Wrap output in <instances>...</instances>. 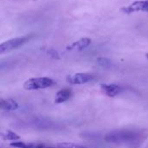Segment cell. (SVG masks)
<instances>
[{
    "mask_svg": "<svg viewBox=\"0 0 148 148\" xmlns=\"http://www.w3.org/2000/svg\"><path fill=\"white\" fill-rule=\"evenodd\" d=\"M138 138L139 134L131 131H112L104 136V140L111 143L130 142L138 140Z\"/></svg>",
    "mask_w": 148,
    "mask_h": 148,
    "instance_id": "cell-1",
    "label": "cell"
},
{
    "mask_svg": "<svg viewBox=\"0 0 148 148\" xmlns=\"http://www.w3.org/2000/svg\"><path fill=\"white\" fill-rule=\"evenodd\" d=\"M30 37L31 36H29L16 37V38L10 39V40L1 43L0 44V54H3L5 52H9V51L17 49L18 47L23 45L26 42H28Z\"/></svg>",
    "mask_w": 148,
    "mask_h": 148,
    "instance_id": "cell-3",
    "label": "cell"
},
{
    "mask_svg": "<svg viewBox=\"0 0 148 148\" xmlns=\"http://www.w3.org/2000/svg\"><path fill=\"white\" fill-rule=\"evenodd\" d=\"M71 95H72L71 90L69 89V88H64V89H62V90L58 91L56 93V95L55 103L60 104V103L67 101L71 97Z\"/></svg>",
    "mask_w": 148,
    "mask_h": 148,
    "instance_id": "cell-8",
    "label": "cell"
},
{
    "mask_svg": "<svg viewBox=\"0 0 148 148\" xmlns=\"http://www.w3.org/2000/svg\"><path fill=\"white\" fill-rule=\"evenodd\" d=\"M91 43V40L89 38H87V37H84V38H82L75 42H73L71 45H69L67 49L68 50H82L87 47H88Z\"/></svg>",
    "mask_w": 148,
    "mask_h": 148,
    "instance_id": "cell-7",
    "label": "cell"
},
{
    "mask_svg": "<svg viewBox=\"0 0 148 148\" xmlns=\"http://www.w3.org/2000/svg\"><path fill=\"white\" fill-rule=\"evenodd\" d=\"M56 148H88L84 146L76 145L74 143H68V142H62L59 143L56 146Z\"/></svg>",
    "mask_w": 148,
    "mask_h": 148,
    "instance_id": "cell-11",
    "label": "cell"
},
{
    "mask_svg": "<svg viewBox=\"0 0 148 148\" xmlns=\"http://www.w3.org/2000/svg\"><path fill=\"white\" fill-rule=\"evenodd\" d=\"M54 84V81L49 77H35L27 80L23 83V88L26 90H36L43 89L51 87Z\"/></svg>",
    "mask_w": 148,
    "mask_h": 148,
    "instance_id": "cell-2",
    "label": "cell"
},
{
    "mask_svg": "<svg viewBox=\"0 0 148 148\" xmlns=\"http://www.w3.org/2000/svg\"><path fill=\"white\" fill-rule=\"evenodd\" d=\"M146 57H147V59H148V53H147V55H146Z\"/></svg>",
    "mask_w": 148,
    "mask_h": 148,
    "instance_id": "cell-15",
    "label": "cell"
},
{
    "mask_svg": "<svg viewBox=\"0 0 148 148\" xmlns=\"http://www.w3.org/2000/svg\"><path fill=\"white\" fill-rule=\"evenodd\" d=\"M0 106L3 109L9 110V111H13L18 108V104L16 101L12 99H1L0 101Z\"/></svg>",
    "mask_w": 148,
    "mask_h": 148,
    "instance_id": "cell-9",
    "label": "cell"
},
{
    "mask_svg": "<svg viewBox=\"0 0 148 148\" xmlns=\"http://www.w3.org/2000/svg\"><path fill=\"white\" fill-rule=\"evenodd\" d=\"M32 148H53L50 147H47L45 145H42V144H32Z\"/></svg>",
    "mask_w": 148,
    "mask_h": 148,
    "instance_id": "cell-14",
    "label": "cell"
},
{
    "mask_svg": "<svg viewBox=\"0 0 148 148\" xmlns=\"http://www.w3.org/2000/svg\"><path fill=\"white\" fill-rule=\"evenodd\" d=\"M93 78L94 77H93L92 75L86 74V73H77V74H75L73 75L68 76L67 81L70 84L80 85V84H85V83L92 81Z\"/></svg>",
    "mask_w": 148,
    "mask_h": 148,
    "instance_id": "cell-5",
    "label": "cell"
},
{
    "mask_svg": "<svg viewBox=\"0 0 148 148\" xmlns=\"http://www.w3.org/2000/svg\"><path fill=\"white\" fill-rule=\"evenodd\" d=\"M101 90L107 96L114 97L122 91V88L116 84H101Z\"/></svg>",
    "mask_w": 148,
    "mask_h": 148,
    "instance_id": "cell-6",
    "label": "cell"
},
{
    "mask_svg": "<svg viewBox=\"0 0 148 148\" xmlns=\"http://www.w3.org/2000/svg\"><path fill=\"white\" fill-rule=\"evenodd\" d=\"M1 137L4 140H10V141H16L20 139V136L17 134H16L12 131H10V130L2 133Z\"/></svg>",
    "mask_w": 148,
    "mask_h": 148,
    "instance_id": "cell-10",
    "label": "cell"
},
{
    "mask_svg": "<svg viewBox=\"0 0 148 148\" xmlns=\"http://www.w3.org/2000/svg\"><path fill=\"white\" fill-rule=\"evenodd\" d=\"M121 10L127 14L138 12V11H148V0L134 2L132 4L122 8Z\"/></svg>",
    "mask_w": 148,
    "mask_h": 148,
    "instance_id": "cell-4",
    "label": "cell"
},
{
    "mask_svg": "<svg viewBox=\"0 0 148 148\" xmlns=\"http://www.w3.org/2000/svg\"><path fill=\"white\" fill-rule=\"evenodd\" d=\"M10 146L16 148H32V144H26L23 141H14L11 142Z\"/></svg>",
    "mask_w": 148,
    "mask_h": 148,
    "instance_id": "cell-12",
    "label": "cell"
},
{
    "mask_svg": "<svg viewBox=\"0 0 148 148\" xmlns=\"http://www.w3.org/2000/svg\"><path fill=\"white\" fill-rule=\"evenodd\" d=\"M98 62L101 65H107L108 63H109V61L106 58H99L98 59Z\"/></svg>",
    "mask_w": 148,
    "mask_h": 148,
    "instance_id": "cell-13",
    "label": "cell"
}]
</instances>
